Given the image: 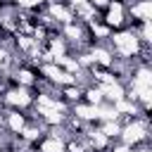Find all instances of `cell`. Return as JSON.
<instances>
[{
  "instance_id": "6",
  "label": "cell",
  "mask_w": 152,
  "mask_h": 152,
  "mask_svg": "<svg viewBox=\"0 0 152 152\" xmlns=\"http://www.w3.org/2000/svg\"><path fill=\"white\" fill-rule=\"evenodd\" d=\"M71 114L86 124H97L100 121V107H93V104H86V102H76L71 104Z\"/></svg>"
},
{
  "instance_id": "3",
  "label": "cell",
  "mask_w": 152,
  "mask_h": 152,
  "mask_svg": "<svg viewBox=\"0 0 152 152\" xmlns=\"http://www.w3.org/2000/svg\"><path fill=\"white\" fill-rule=\"evenodd\" d=\"M36 100V93L31 88H24V86H12L7 90L0 93V102L7 107V109H19V112H26Z\"/></svg>"
},
{
  "instance_id": "5",
  "label": "cell",
  "mask_w": 152,
  "mask_h": 152,
  "mask_svg": "<svg viewBox=\"0 0 152 152\" xmlns=\"http://www.w3.org/2000/svg\"><path fill=\"white\" fill-rule=\"evenodd\" d=\"M128 21H150L152 17V0H131L126 5Z\"/></svg>"
},
{
  "instance_id": "7",
  "label": "cell",
  "mask_w": 152,
  "mask_h": 152,
  "mask_svg": "<svg viewBox=\"0 0 152 152\" xmlns=\"http://www.w3.org/2000/svg\"><path fill=\"white\" fill-rule=\"evenodd\" d=\"M36 150H38V152H66V150H64V140L57 138V135H50V133H45V135L36 142Z\"/></svg>"
},
{
  "instance_id": "8",
  "label": "cell",
  "mask_w": 152,
  "mask_h": 152,
  "mask_svg": "<svg viewBox=\"0 0 152 152\" xmlns=\"http://www.w3.org/2000/svg\"><path fill=\"white\" fill-rule=\"evenodd\" d=\"M81 102H86V104H93V107H100L102 102H104V97H102V90L97 88V86H86L83 88V100Z\"/></svg>"
},
{
  "instance_id": "4",
  "label": "cell",
  "mask_w": 152,
  "mask_h": 152,
  "mask_svg": "<svg viewBox=\"0 0 152 152\" xmlns=\"http://www.w3.org/2000/svg\"><path fill=\"white\" fill-rule=\"evenodd\" d=\"M102 24L109 26L112 31H119V28H126L128 26V14H126V5L121 0H112L107 5V10L100 14Z\"/></svg>"
},
{
  "instance_id": "10",
  "label": "cell",
  "mask_w": 152,
  "mask_h": 152,
  "mask_svg": "<svg viewBox=\"0 0 152 152\" xmlns=\"http://www.w3.org/2000/svg\"><path fill=\"white\" fill-rule=\"evenodd\" d=\"M131 152H152V150H150V145H140V147H133Z\"/></svg>"
},
{
  "instance_id": "2",
  "label": "cell",
  "mask_w": 152,
  "mask_h": 152,
  "mask_svg": "<svg viewBox=\"0 0 152 152\" xmlns=\"http://www.w3.org/2000/svg\"><path fill=\"white\" fill-rule=\"evenodd\" d=\"M150 140V116H133L121 126L119 133V142H124L126 147H140L147 145Z\"/></svg>"
},
{
  "instance_id": "1",
  "label": "cell",
  "mask_w": 152,
  "mask_h": 152,
  "mask_svg": "<svg viewBox=\"0 0 152 152\" xmlns=\"http://www.w3.org/2000/svg\"><path fill=\"white\" fill-rule=\"evenodd\" d=\"M107 48L112 50L114 57L119 59H128V62H135L138 52H140V43L138 38L128 31V28H119V31H112L109 38H107Z\"/></svg>"
},
{
  "instance_id": "9",
  "label": "cell",
  "mask_w": 152,
  "mask_h": 152,
  "mask_svg": "<svg viewBox=\"0 0 152 152\" xmlns=\"http://www.w3.org/2000/svg\"><path fill=\"white\" fill-rule=\"evenodd\" d=\"M97 128L109 140H119V133H121V124L119 121H97Z\"/></svg>"
}]
</instances>
